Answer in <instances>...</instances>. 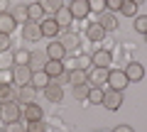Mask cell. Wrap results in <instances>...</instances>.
Segmentation results:
<instances>
[{"label":"cell","instance_id":"6da1fadb","mask_svg":"<svg viewBox=\"0 0 147 132\" xmlns=\"http://www.w3.org/2000/svg\"><path fill=\"white\" fill-rule=\"evenodd\" d=\"M22 103L20 101H7V103H0V117L5 122H15L22 117Z\"/></svg>","mask_w":147,"mask_h":132},{"label":"cell","instance_id":"7a4b0ae2","mask_svg":"<svg viewBox=\"0 0 147 132\" xmlns=\"http://www.w3.org/2000/svg\"><path fill=\"white\" fill-rule=\"evenodd\" d=\"M108 71L110 69H103V66H93L88 71V86L91 88H100V86L108 83Z\"/></svg>","mask_w":147,"mask_h":132},{"label":"cell","instance_id":"3957f363","mask_svg":"<svg viewBox=\"0 0 147 132\" xmlns=\"http://www.w3.org/2000/svg\"><path fill=\"white\" fill-rule=\"evenodd\" d=\"M103 105L108 110H118L123 105V90H115V88H108L103 93Z\"/></svg>","mask_w":147,"mask_h":132},{"label":"cell","instance_id":"277c9868","mask_svg":"<svg viewBox=\"0 0 147 132\" xmlns=\"http://www.w3.org/2000/svg\"><path fill=\"white\" fill-rule=\"evenodd\" d=\"M69 10H71L74 20H86V17L91 15L88 0H71V3H69Z\"/></svg>","mask_w":147,"mask_h":132},{"label":"cell","instance_id":"5b68a950","mask_svg":"<svg viewBox=\"0 0 147 132\" xmlns=\"http://www.w3.org/2000/svg\"><path fill=\"white\" fill-rule=\"evenodd\" d=\"M32 69L30 66H12V83L15 86H30Z\"/></svg>","mask_w":147,"mask_h":132},{"label":"cell","instance_id":"8992f818","mask_svg":"<svg viewBox=\"0 0 147 132\" xmlns=\"http://www.w3.org/2000/svg\"><path fill=\"white\" fill-rule=\"evenodd\" d=\"M127 83H130V81H127L125 71H115V69L108 71V83H105V86H110V88H115V90H123Z\"/></svg>","mask_w":147,"mask_h":132},{"label":"cell","instance_id":"52a82bcc","mask_svg":"<svg viewBox=\"0 0 147 132\" xmlns=\"http://www.w3.org/2000/svg\"><path fill=\"white\" fill-rule=\"evenodd\" d=\"M91 64L93 66H103V69H110V64H113V54L108 49H96L91 54Z\"/></svg>","mask_w":147,"mask_h":132},{"label":"cell","instance_id":"ba28073f","mask_svg":"<svg viewBox=\"0 0 147 132\" xmlns=\"http://www.w3.org/2000/svg\"><path fill=\"white\" fill-rule=\"evenodd\" d=\"M22 37L27 39V42H37V39L42 37V27H39V22H25V27H22Z\"/></svg>","mask_w":147,"mask_h":132},{"label":"cell","instance_id":"9c48e42d","mask_svg":"<svg viewBox=\"0 0 147 132\" xmlns=\"http://www.w3.org/2000/svg\"><path fill=\"white\" fill-rule=\"evenodd\" d=\"M44 98H47L49 103H59V101L64 98V88L59 86V81H54V78H52V83L44 88Z\"/></svg>","mask_w":147,"mask_h":132},{"label":"cell","instance_id":"30bf717a","mask_svg":"<svg viewBox=\"0 0 147 132\" xmlns=\"http://www.w3.org/2000/svg\"><path fill=\"white\" fill-rule=\"evenodd\" d=\"M39 27H42V37L54 39V37L59 34V25H57V20H54V17H44V20L39 22Z\"/></svg>","mask_w":147,"mask_h":132},{"label":"cell","instance_id":"8fae6325","mask_svg":"<svg viewBox=\"0 0 147 132\" xmlns=\"http://www.w3.org/2000/svg\"><path fill=\"white\" fill-rule=\"evenodd\" d=\"M96 22H98V25L103 27L105 32H110V29H118V17L113 15V12H108V10H103V12H100Z\"/></svg>","mask_w":147,"mask_h":132},{"label":"cell","instance_id":"7c38bea8","mask_svg":"<svg viewBox=\"0 0 147 132\" xmlns=\"http://www.w3.org/2000/svg\"><path fill=\"white\" fill-rule=\"evenodd\" d=\"M59 44H61L66 52H71V49L81 47V39H79V34H74V32H64L61 37H59Z\"/></svg>","mask_w":147,"mask_h":132},{"label":"cell","instance_id":"4fadbf2b","mask_svg":"<svg viewBox=\"0 0 147 132\" xmlns=\"http://www.w3.org/2000/svg\"><path fill=\"white\" fill-rule=\"evenodd\" d=\"M49 83H52V76H49L44 69L32 71V81H30V86H34V88H47Z\"/></svg>","mask_w":147,"mask_h":132},{"label":"cell","instance_id":"5bb4252c","mask_svg":"<svg viewBox=\"0 0 147 132\" xmlns=\"http://www.w3.org/2000/svg\"><path fill=\"white\" fill-rule=\"evenodd\" d=\"M22 117H25V122L42 120V108L37 105V103H27V105L22 108Z\"/></svg>","mask_w":147,"mask_h":132},{"label":"cell","instance_id":"9a60e30c","mask_svg":"<svg viewBox=\"0 0 147 132\" xmlns=\"http://www.w3.org/2000/svg\"><path fill=\"white\" fill-rule=\"evenodd\" d=\"M54 20H57V25H59V27H71L74 15H71V10H69L66 5H61L57 12H54Z\"/></svg>","mask_w":147,"mask_h":132},{"label":"cell","instance_id":"2e32d148","mask_svg":"<svg viewBox=\"0 0 147 132\" xmlns=\"http://www.w3.org/2000/svg\"><path fill=\"white\" fill-rule=\"evenodd\" d=\"M25 17H27L30 22H42V20H44V7L39 5V3H32V5H27Z\"/></svg>","mask_w":147,"mask_h":132},{"label":"cell","instance_id":"e0dca14e","mask_svg":"<svg viewBox=\"0 0 147 132\" xmlns=\"http://www.w3.org/2000/svg\"><path fill=\"white\" fill-rule=\"evenodd\" d=\"M64 56H66V49H64L59 42H49V47H47V59H52V61H64Z\"/></svg>","mask_w":147,"mask_h":132},{"label":"cell","instance_id":"ac0fdd59","mask_svg":"<svg viewBox=\"0 0 147 132\" xmlns=\"http://www.w3.org/2000/svg\"><path fill=\"white\" fill-rule=\"evenodd\" d=\"M15 27H17L15 15H10V12H0V32H3V34H10Z\"/></svg>","mask_w":147,"mask_h":132},{"label":"cell","instance_id":"d6986e66","mask_svg":"<svg viewBox=\"0 0 147 132\" xmlns=\"http://www.w3.org/2000/svg\"><path fill=\"white\" fill-rule=\"evenodd\" d=\"M125 76H127V81H142V76H145V69H142V64H137V61L127 64Z\"/></svg>","mask_w":147,"mask_h":132},{"label":"cell","instance_id":"ffe728a7","mask_svg":"<svg viewBox=\"0 0 147 132\" xmlns=\"http://www.w3.org/2000/svg\"><path fill=\"white\" fill-rule=\"evenodd\" d=\"M69 83L71 86H81V83H88V71H84V69H74V71H69Z\"/></svg>","mask_w":147,"mask_h":132},{"label":"cell","instance_id":"44dd1931","mask_svg":"<svg viewBox=\"0 0 147 132\" xmlns=\"http://www.w3.org/2000/svg\"><path fill=\"white\" fill-rule=\"evenodd\" d=\"M86 37H88L91 42H100V39L105 37V29L98 25V22H93V25H88V27H86Z\"/></svg>","mask_w":147,"mask_h":132},{"label":"cell","instance_id":"7402d4cb","mask_svg":"<svg viewBox=\"0 0 147 132\" xmlns=\"http://www.w3.org/2000/svg\"><path fill=\"white\" fill-rule=\"evenodd\" d=\"M44 71H47L52 78H57V76H61L66 69H64V64H61V61H52V59H49V61L44 64Z\"/></svg>","mask_w":147,"mask_h":132},{"label":"cell","instance_id":"603a6c76","mask_svg":"<svg viewBox=\"0 0 147 132\" xmlns=\"http://www.w3.org/2000/svg\"><path fill=\"white\" fill-rule=\"evenodd\" d=\"M30 56H32V52L17 49V52L12 54V66H27V64H30Z\"/></svg>","mask_w":147,"mask_h":132},{"label":"cell","instance_id":"cb8c5ba5","mask_svg":"<svg viewBox=\"0 0 147 132\" xmlns=\"http://www.w3.org/2000/svg\"><path fill=\"white\" fill-rule=\"evenodd\" d=\"M47 61H49V59H47V52H44V54H32L27 66H30L32 71H39V69H44V64H47Z\"/></svg>","mask_w":147,"mask_h":132},{"label":"cell","instance_id":"d4e9b609","mask_svg":"<svg viewBox=\"0 0 147 132\" xmlns=\"http://www.w3.org/2000/svg\"><path fill=\"white\" fill-rule=\"evenodd\" d=\"M7 101H17V95H15V83L0 86V103H7Z\"/></svg>","mask_w":147,"mask_h":132},{"label":"cell","instance_id":"484cf974","mask_svg":"<svg viewBox=\"0 0 147 132\" xmlns=\"http://www.w3.org/2000/svg\"><path fill=\"white\" fill-rule=\"evenodd\" d=\"M137 7H140V5H135L132 0H123L120 15H125V17H137Z\"/></svg>","mask_w":147,"mask_h":132},{"label":"cell","instance_id":"4316f807","mask_svg":"<svg viewBox=\"0 0 147 132\" xmlns=\"http://www.w3.org/2000/svg\"><path fill=\"white\" fill-rule=\"evenodd\" d=\"M32 95H34V86H20L17 98H20V101H25V105H27V103H34V101H32Z\"/></svg>","mask_w":147,"mask_h":132},{"label":"cell","instance_id":"83f0119b","mask_svg":"<svg viewBox=\"0 0 147 132\" xmlns=\"http://www.w3.org/2000/svg\"><path fill=\"white\" fill-rule=\"evenodd\" d=\"M88 90H91V86H88V83L74 86V98H76V101H86V98H88Z\"/></svg>","mask_w":147,"mask_h":132},{"label":"cell","instance_id":"f1b7e54d","mask_svg":"<svg viewBox=\"0 0 147 132\" xmlns=\"http://www.w3.org/2000/svg\"><path fill=\"white\" fill-rule=\"evenodd\" d=\"M39 5L44 7V12H57L64 5V0H39Z\"/></svg>","mask_w":147,"mask_h":132},{"label":"cell","instance_id":"f546056e","mask_svg":"<svg viewBox=\"0 0 147 132\" xmlns=\"http://www.w3.org/2000/svg\"><path fill=\"white\" fill-rule=\"evenodd\" d=\"M103 93H105L103 88H91V90H88V101L98 105V103H103Z\"/></svg>","mask_w":147,"mask_h":132},{"label":"cell","instance_id":"4dcf8cb0","mask_svg":"<svg viewBox=\"0 0 147 132\" xmlns=\"http://www.w3.org/2000/svg\"><path fill=\"white\" fill-rule=\"evenodd\" d=\"M135 29L140 32V34H145V32H147V15H137L135 17Z\"/></svg>","mask_w":147,"mask_h":132},{"label":"cell","instance_id":"1f68e13d","mask_svg":"<svg viewBox=\"0 0 147 132\" xmlns=\"http://www.w3.org/2000/svg\"><path fill=\"white\" fill-rule=\"evenodd\" d=\"M25 130H27V132H44V122H42V120L25 122Z\"/></svg>","mask_w":147,"mask_h":132},{"label":"cell","instance_id":"d6a6232c","mask_svg":"<svg viewBox=\"0 0 147 132\" xmlns=\"http://www.w3.org/2000/svg\"><path fill=\"white\" fill-rule=\"evenodd\" d=\"M88 7H91V12H103L105 10V0H88Z\"/></svg>","mask_w":147,"mask_h":132},{"label":"cell","instance_id":"836d02e7","mask_svg":"<svg viewBox=\"0 0 147 132\" xmlns=\"http://www.w3.org/2000/svg\"><path fill=\"white\" fill-rule=\"evenodd\" d=\"M12 83V69H0V86Z\"/></svg>","mask_w":147,"mask_h":132},{"label":"cell","instance_id":"e575fe53","mask_svg":"<svg viewBox=\"0 0 147 132\" xmlns=\"http://www.w3.org/2000/svg\"><path fill=\"white\" fill-rule=\"evenodd\" d=\"M120 5H123V0H105V10L108 12H120Z\"/></svg>","mask_w":147,"mask_h":132},{"label":"cell","instance_id":"d590c367","mask_svg":"<svg viewBox=\"0 0 147 132\" xmlns=\"http://www.w3.org/2000/svg\"><path fill=\"white\" fill-rule=\"evenodd\" d=\"M3 52H10V34H3L0 32V54Z\"/></svg>","mask_w":147,"mask_h":132},{"label":"cell","instance_id":"8d00e7d4","mask_svg":"<svg viewBox=\"0 0 147 132\" xmlns=\"http://www.w3.org/2000/svg\"><path fill=\"white\" fill-rule=\"evenodd\" d=\"M5 132H27V130H25V125H20V120H15V122H7Z\"/></svg>","mask_w":147,"mask_h":132},{"label":"cell","instance_id":"74e56055","mask_svg":"<svg viewBox=\"0 0 147 132\" xmlns=\"http://www.w3.org/2000/svg\"><path fill=\"white\" fill-rule=\"evenodd\" d=\"M91 64V56H84V54H79V59H76V69H84L86 71V66Z\"/></svg>","mask_w":147,"mask_h":132},{"label":"cell","instance_id":"f35d334b","mask_svg":"<svg viewBox=\"0 0 147 132\" xmlns=\"http://www.w3.org/2000/svg\"><path fill=\"white\" fill-rule=\"evenodd\" d=\"M113 132H135V130H132L130 125H118V127H115Z\"/></svg>","mask_w":147,"mask_h":132},{"label":"cell","instance_id":"ab89813d","mask_svg":"<svg viewBox=\"0 0 147 132\" xmlns=\"http://www.w3.org/2000/svg\"><path fill=\"white\" fill-rule=\"evenodd\" d=\"M7 7H10V0H0V12H7Z\"/></svg>","mask_w":147,"mask_h":132},{"label":"cell","instance_id":"60d3db41","mask_svg":"<svg viewBox=\"0 0 147 132\" xmlns=\"http://www.w3.org/2000/svg\"><path fill=\"white\" fill-rule=\"evenodd\" d=\"M132 3H135V5H142V3H145V0H132Z\"/></svg>","mask_w":147,"mask_h":132},{"label":"cell","instance_id":"b9f144b4","mask_svg":"<svg viewBox=\"0 0 147 132\" xmlns=\"http://www.w3.org/2000/svg\"><path fill=\"white\" fill-rule=\"evenodd\" d=\"M145 42H147V32H145Z\"/></svg>","mask_w":147,"mask_h":132},{"label":"cell","instance_id":"7bdbcfd3","mask_svg":"<svg viewBox=\"0 0 147 132\" xmlns=\"http://www.w3.org/2000/svg\"><path fill=\"white\" fill-rule=\"evenodd\" d=\"M0 132H5V130H0Z\"/></svg>","mask_w":147,"mask_h":132},{"label":"cell","instance_id":"ee69618b","mask_svg":"<svg viewBox=\"0 0 147 132\" xmlns=\"http://www.w3.org/2000/svg\"><path fill=\"white\" fill-rule=\"evenodd\" d=\"M69 3H71V0H69Z\"/></svg>","mask_w":147,"mask_h":132}]
</instances>
